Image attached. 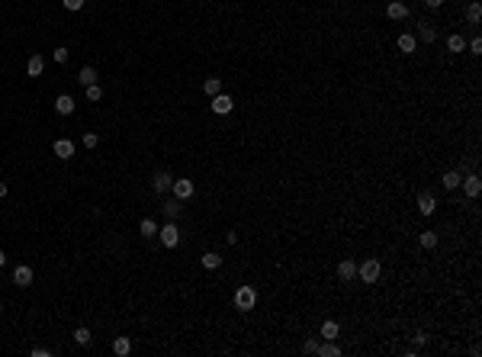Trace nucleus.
<instances>
[{
    "label": "nucleus",
    "mask_w": 482,
    "mask_h": 357,
    "mask_svg": "<svg viewBox=\"0 0 482 357\" xmlns=\"http://www.w3.org/2000/svg\"><path fill=\"white\" fill-rule=\"evenodd\" d=\"M138 232H142V235H145V238H151V235H154V232H158V225H154V222H151V219H142V225H138Z\"/></svg>",
    "instance_id": "obj_29"
},
{
    "label": "nucleus",
    "mask_w": 482,
    "mask_h": 357,
    "mask_svg": "<svg viewBox=\"0 0 482 357\" xmlns=\"http://www.w3.org/2000/svg\"><path fill=\"white\" fill-rule=\"evenodd\" d=\"M203 267H206V270H219V267H222V257L215 254V251H209V254H203Z\"/></svg>",
    "instance_id": "obj_24"
},
{
    "label": "nucleus",
    "mask_w": 482,
    "mask_h": 357,
    "mask_svg": "<svg viewBox=\"0 0 482 357\" xmlns=\"http://www.w3.org/2000/svg\"><path fill=\"white\" fill-rule=\"evenodd\" d=\"M337 335H341V328H337V322H334V319H328V322L322 325V338H325V341H334Z\"/></svg>",
    "instance_id": "obj_19"
},
{
    "label": "nucleus",
    "mask_w": 482,
    "mask_h": 357,
    "mask_svg": "<svg viewBox=\"0 0 482 357\" xmlns=\"http://www.w3.org/2000/svg\"><path fill=\"white\" fill-rule=\"evenodd\" d=\"M158 235H161L164 248H177V245H180V229L174 225V219H167V225H164V229H158Z\"/></svg>",
    "instance_id": "obj_3"
},
{
    "label": "nucleus",
    "mask_w": 482,
    "mask_h": 357,
    "mask_svg": "<svg viewBox=\"0 0 482 357\" xmlns=\"http://www.w3.org/2000/svg\"><path fill=\"white\" fill-rule=\"evenodd\" d=\"M87 100H93V103L103 100V87H100V84H90V87H87Z\"/></svg>",
    "instance_id": "obj_30"
},
{
    "label": "nucleus",
    "mask_w": 482,
    "mask_h": 357,
    "mask_svg": "<svg viewBox=\"0 0 482 357\" xmlns=\"http://www.w3.org/2000/svg\"><path fill=\"white\" fill-rule=\"evenodd\" d=\"M171 184H174V177L167 174V171H158L151 177V190L154 193H167V190H171Z\"/></svg>",
    "instance_id": "obj_6"
},
{
    "label": "nucleus",
    "mask_w": 482,
    "mask_h": 357,
    "mask_svg": "<svg viewBox=\"0 0 482 357\" xmlns=\"http://www.w3.org/2000/svg\"><path fill=\"white\" fill-rule=\"evenodd\" d=\"M235 306L241 309V312L254 309V306H257V290H254V287H238V290H235Z\"/></svg>",
    "instance_id": "obj_2"
},
{
    "label": "nucleus",
    "mask_w": 482,
    "mask_h": 357,
    "mask_svg": "<svg viewBox=\"0 0 482 357\" xmlns=\"http://www.w3.org/2000/svg\"><path fill=\"white\" fill-rule=\"evenodd\" d=\"M418 209H421V216H434V209H437V200H434L431 193H421V196H418Z\"/></svg>",
    "instance_id": "obj_12"
},
{
    "label": "nucleus",
    "mask_w": 482,
    "mask_h": 357,
    "mask_svg": "<svg viewBox=\"0 0 482 357\" xmlns=\"http://www.w3.org/2000/svg\"><path fill=\"white\" fill-rule=\"evenodd\" d=\"M4 264H7V254H4V251H0V267H4Z\"/></svg>",
    "instance_id": "obj_40"
},
{
    "label": "nucleus",
    "mask_w": 482,
    "mask_h": 357,
    "mask_svg": "<svg viewBox=\"0 0 482 357\" xmlns=\"http://www.w3.org/2000/svg\"><path fill=\"white\" fill-rule=\"evenodd\" d=\"M77 84H84V87H90V84H96V68H81V74H77Z\"/></svg>",
    "instance_id": "obj_18"
},
{
    "label": "nucleus",
    "mask_w": 482,
    "mask_h": 357,
    "mask_svg": "<svg viewBox=\"0 0 482 357\" xmlns=\"http://www.w3.org/2000/svg\"><path fill=\"white\" fill-rule=\"evenodd\" d=\"M386 16H389V19H405V16H408V7L399 4V0H392V4L386 7Z\"/></svg>",
    "instance_id": "obj_14"
},
{
    "label": "nucleus",
    "mask_w": 482,
    "mask_h": 357,
    "mask_svg": "<svg viewBox=\"0 0 482 357\" xmlns=\"http://www.w3.org/2000/svg\"><path fill=\"white\" fill-rule=\"evenodd\" d=\"M466 49L473 52V55H479V52H482V39H479V35H476V39H469V42H466Z\"/></svg>",
    "instance_id": "obj_31"
},
{
    "label": "nucleus",
    "mask_w": 482,
    "mask_h": 357,
    "mask_svg": "<svg viewBox=\"0 0 482 357\" xmlns=\"http://www.w3.org/2000/svg\"><path fill=\"white\" fill-rule=\"evenodd\" d=\"M48 354H52L48 348H32V357H48Z\"/></svg>",
    "instance_id": "obj_36"
},
{
    "label": "nucleus",
    "mask_w": 482,
    "mask_h": 357,
    "mask_svg": "<svg viewBox=\"0 0 482 357\" xmlns=\"http://www.w3.org/2000/svg\"><path fill=\"white\" fill-rule=\"evenodd\" d=\"M418 35H421V42H434L437 39V32H434L431 23H418Z\"/></svg>",
    "instance_id": "obj_20"
},
{
    "label": "nucleus",
    "mask_w": 482,
    "mask_h": 357,
    "mask_svg": "<svg viewBox=\"0 0 482 357\" xmlns=\"http://www.w3.org/2000/svg\"><path fill=\"white\" fill-rule=\"evenodd\" d=\"M315 354H322V357H337V354H341V348H337L334 341H325V344H318Z\"/></svg>",
    "instance_id": "obj_25"
},
{
    "label": "nucleus",
    "mask_w": 482,
    "mask_h": 357,
    "mask_svg": "<svg viewBox=\"0 0 482 357\" xmlns=\"http://www.w3.org/2000/svg\"><path fill=\"white\" fill-rule=\"evenodd\" d=\"M13 283H16V287H29V283H32V267L29 264H19L13 270Z\"/></svg>",
    "instance_id": "obj_10"
},
{
    "label": "nucleus",
    "mask_w": 482,
    "mask_h": 357,
    "mask_svg": "<svg viewBox=\"0 0 482 357\" xmlns=\"http://www.w3.org/2000/svg\"><path fill=\"white\" fill-rule=\"evenodd\" d=\"M96 145H100V138H96L93 132H87V135H84V148H96Z\"/></svg>",
    "instance_id": "obj_33"
},
{
    "label": "nucleus",
    "mask_w": 482,
    "mask_h": 357,
    "mask_svg": "<svg viewBox=\"0 0 482 357\" xmlns=\"http://www.w3.org/2000/svg\"><path fill=\"white\" fill-rule=\"evenodd\" d=\"M460 181H463L460 171H447V174H444V187H447V190H456V187H460Z\"/></svg>",
    "instance_id": "obj_23"
},
{
    "label": "nucleus",
    "mask_w": 482,
    "mask_h": 357,
    "mask_svg": "<svg viewBox=\"0 0 482 357\" xmlns=\"http://www.w3.org/2000/svg\"><path fill=\"white\" fill-rule=\"evenodd\" d=\"M129 351H132V341H129V335H119V338L113 341V354H116V357H126Z\"/></svg>",
    "instance_id": "obj_16"
},
{
    "label": "nucleus",
    "mask_w": 482,
    "mask_h": 357,
    "mask_svg": "<svg viewBox=\"0 0 482 357\" xmlns=\"http://www.w3.org/2000/svg\"><path fill=\"white\" fill-rule=\"evenodd\" d=\"M447 49H450V52H466V39H463L460 32H453L450 39H447Z\"/></svg>",
    "instance_id": "obj_21"
},
{
    "label": "nucleus",
    "mask_w": 482,
    "mask_h": 357,
    "mask_svg": "<svg viewBox=\"0 0 482 357\" xmlns=\"http://www.w3.org/2000/svg\"><path fill=\"white\" fill-rule=\"evenodd\" d=\"M52 151H55V158L68 161V158H74V142H71V138H58L55 145H52Z\"/></svg>",
    "instance_id": "obj_5"
},
{
    "label": "nucleus",
    "mask_w": 482,
    "mask_h": 357,
    "mask_svg": "<svg viewBox=\"0 0 482 357\" xmlns=\"http://www.w3.org/2000/svg\"><path fill=\"white\" fill-rule=\"evenodd\" d=\"M0 196H7V184L4 181H0Z\"/></svg>",
    "instance_id": "obj_39"
},
{
    "label": "nucleus",
    "mask_w": 482,
    "mask_h": 357,
    "mask_svg": "<svg viewBox=\"0 0 482 357\" xmlns=\"http://www.w3.org/2000/svg\"><path fill=\"white\" fill-rule=\"evenodd\" d=\"M74 103H77V100L71 97V93H62V97L55 100V113H62V116H71V113H74Z\"/></svg>",
    "instance_id": "obj_9"
},
{
    "label": "nucleus",
    "mask_w": 482,
    "mask_h": 357,
    "mask_svg": "<svg viewBox=\"0 0 482 357\" xmlns=\"http://www.w3.org/2000/svg\"><path fill=\"white\" fill-rule=\"evenodd\" d=\"M42 71H45V58H42V55H29V62H26V74H29V77H39Z\"/></svg>",
    "instance_id": "obj_11"
},
{
    "label": "nucleus",
    "mask_w": 482,
    "mask_h": 357,
    "mask_svg": "<svg viewBox=\"0 0 482 357\" xmlns=\"http://www.w3.org/2000/svg\"><path fill=\"white\" fill-rule=\"evenodd\" d=\"M203 93H206V97L222 93V81H219V77H206V81H203Z\"/></svg>",
    "instance_id": "obj_17"
},
{
    "label": "nucleus",
    "mask_w": 482,
    "mask_h": 357,
    "mask_svg": "<svg viewBox=\"0 0 482 357\" xmlns=\"http://www.w3.org/2000/svg\"><path fill=\"white\" fill-rule=\"evenodd\" d=\"M425 341H428V331H418V335H415V344L421 348V344H425Z\"/></svg>",
    "instance_id": "obj_37"
},
{
    "label": "nucleus",
    "mask_w": 482,
    "mask_h": 357,
    "mask_svg": "<svg viewBox=\"0 0 482 357\" xmlns=\"http://www.w3.org/2000/svg\"><path fill=\"white\" fill-rule=\"evenodd\" d=\"M180 209H184V206H180V200L174 196V200H167V203H164V216H167V219H177Z\"/></svg>",
    "instance_id": "obj_22"
},
{
    "label": "nucleus",
    "mask_w": 482,
    "mask_h": 357,
    "mask_svg": "<svg viewBox=\"0 0 482 357\" xmlns=\"http://www.w3.org/2000/svg\"><path fill=\"white\" fill-rule=\"evenodd\" d=\"M232 106H235V103H232V97H228V93H215V97H212V110L219 113V116L232 113Z\"/></svg>",
    "instance_id": "obj_8"
},
{
    "label": "nucleus",
    "mask_w": 482,
    "mask_h": 357,
    "mask_svg": "<svg viewBox=\"0 0 482 357\" xmlns=\"http://www.w3.org/2000/svg\"><path fill=\"white\" fill-rule=\"evenodd\" d=\"M415 49H418V39H415L412 32H402V35H399V52H405V55H412Z\"/></svg>",
    "instance_id": "obj_15"
},
{
    "label": "nucleus",
    "mask_w": 482,
    "mask_h": 357,
    "mask_svg": "<svg viewBox=\"0 0 482 357\" xmlns=\"http://www.w3.org/2000/svg\"><path fill=\"white\" fill-rule=\"evenodd\" d=\"M315 351H318V341L309 338V341H306V354H315Z\"/></svg>",
    "instance_id": "obj_35"
},
{
    "label": "nucleus",
    "mask_w": 482,
    "mask_h": 357,
    "mask_svg": "<svg viewBox=\"0 0 482 357\" xmlns=\"http://www.w3.org/2000/svg\"><path fill=\"white\" fill-rule=\"evenodd\" d=\"M171 190H174V196L184 203V200H190L193 193H196V187H193V181H187V177H180V181H174L171 184Z\"/></svg>",
    "instance_id": "obj_4"
},
{
    "label": "nucleus",
    "mask_w": 482,
    "mask_h": 357,
    "mask_svg": "<svg viewBox=\"0 0 482 357\" xmlns=\"http://www.w3.org/2000/svg\"><path fill=\"white\" fill-rule=\"evenodd\" d=\"M418 242H421V248H428V251H431V248H437V232H421Z\"/></svg>",
    "instance_id": "obj_26"
},
{
    "label": "nucleus",
    "mask_w": 482,
    "mask_h": 357,
    "mask_svg": "<svg viewBox=\"0 0 482 357\" xmlns=\"http://www.w3.org/2000/svg\"><path fill=\"white\" fill-rule=\"evenodd\" d=\"M62 4H65V10H81L84 0H62Z\"/></svg>",
    "instance_id": "obj_34"
},
{
    "label": "nucleus",
    "mask_w": 482,
    "mask_h": 357,
    "mask_svg": "<svg viewBox=\"0 0 482 357\" xmlns=\"http://www.w3.org/2000/svg\"><path fill=\"white\" fill-rule=\"evenodd\" d=\"M466 19L476 26V23L482 19V7H479V4H469V7H466Z\"/></svg>",
    "instance_id": "obj_27"
},
{
    "label": "nucleus",
    "mask_w": 482,
    "mask_h": 357,
    "mask_svg": "<svg viewBox=\"0 0 482 357\" xmlns=\"http://www.w3.org/2000/svg\"><path fill=\"white\" fill-rule=\"evenodd\" d=\"M425 4H428L431 10H437V7H444V0H425Z\"/></svg>",
    "instance_id": "obj_38"
},
{
    "label": "nucleus",
    "mask_w": 482,
    "mask_h": 357,
    "mask_svg": "<svg viewBox=\"0 0 482 357\" xmlns=\"http://www.w3.org/2000/svg\"><path fill=\"white\" fill-rule=\"evenodd\" d=\"M337 280H344V283L357 280V261H341L337 264Z\"/></svg>",
    "instance_id": "obj_7"
},
{
    "label": "nucleus",
    "mask_w": 482,
    "mask_h": 357,
    "mask_svg": "<svg viewBox=\"0 0 482 357\" xmlns=\"http://www.w3.org/2000/svg\"><path fill=\"white\" fill-rule=\"evenodd\" d=\"M90 338H93V335H90V328H84V325L74 328V341H77V344H90Z\"/></svg>",
    "instance_id": "obj_28"
},
{
    "label": "nucleus",
    "mask_w": 482,
    "mask_h": 357,
    "mask_svg": "<svg viewBox=\"0 0 482 357\" xmlns=\"http://www.w3.org/2000/svg\"><path fill=\"white\" fill-rule=\"evenodd\" d=\"M68 55H71L68 49H55V52H52V58H55L58 65H65V62H68Z\"/></svg>",
    "instance_id": "obj_32"
},
{
    "label": "nucleus",
    "mask_w": 482,
    "mask_h": 357,
    "mask_svg": "<svg viewBox=\"0 0 482 357\" xmlns=\"http://www.w3.org/2000/svg\"><path fill=\"white\" fill-rule=\"evenodd\" d=\"M379 273H383V264H379L376 257H367L364 264H357V277L364 280V283H376Z\"/></svg>",
    "instance_id": "obj_1"
},
{
    "label": "nucleus",
    "mask_w": 482,
    "mask_h": 357,
    "mask_svg": "<svg viewBox=\"0 0 482 357\" xmlns=\"http://www.w3.org/2000/svg\"><path fill=\"white\" fill-rule=\"evenodd\" d=\"M460 184H463V193H466V196H479V190H482L479 174H469L466 181H460Z\"/></svg>",
    "instance_id": "obj_13"
}]
</instances>
